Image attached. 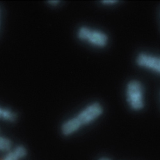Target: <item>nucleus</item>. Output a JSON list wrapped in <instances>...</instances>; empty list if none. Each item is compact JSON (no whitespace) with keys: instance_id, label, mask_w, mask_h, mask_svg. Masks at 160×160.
Wrapping results in <instances>:
<instances>
[{"instance_id":"obj_1","label":"nucleus","mask_w":160,"mask_h":160,"mask_svg":"<svg viewBox=\"0 0 160 160\" xmlns=\"http://www.w3.org/2000/svg\"><path fill=\"white\" fill-rule=\"evenodd\" d=\"M102 112L103 108L100 103H91L76 115L64 122L62 126V132L65 136L71 135L81 128L96 121Z\"/></svg>"},{"instance_id":"obj_2","label":"nucleus","mask_w":160,"mask_h":160,"mask_svg":"<svg viewBox=\"0 0 160 160\" xmlns=\"http://www.w3.org/2000/svg\"><path fill=\"white\" fill-rule=\"evenodd\" d=\"M126 98L131 109L142 110L145 106V93L143 86L138 80H131L126 87Z\"/></svg>"},{"instance_id":"obj_3","label":"nucleus","mask_w":160,"mask_h":160,"mask_svg":"<svg viewBox=\"0 0 160 160\" xmlns=\"http://www.w3.org/2000/svg\"><path fill=\"white\" fill-rule=\"evenodd\" d=\"M78 37L83 42L96 48H104L108 42V37L104 32L90 28L87 26H82L78 30Z\"/></svg>"},{"instance_id":"obj_4","label":"nucleus","mask_w":160,"mask_h":160,"mask_svg":"<svg viewBox=\"0 0 160 160\" xmlns=\"http://www.w3.org/2000/svg\"><path fill=\"white\" fill-rule=\"evenodd\" d=\"M137 64L140 68L155 73L160 72V59L158 57L145 52H141L137 57Z\"/></svg>"},{"instance_id":"obj_5","label":"nucleus","mask_w":160,"mask_h":160,"mask_svg":"<svg viewBox=\"0 0 160 160\" xmlns=\"http://www.w3.org/2000/svg\"><path fill=\"white\" fill-rule=\"evenodd\" d=\"M18 118V115L10 109L4 108L0 107V118H2L5 121L8 122H14Z\"/></svg>"},{"instance_id":"obj_6","label":"nucleus","mask_w":160,"mask_h":160,"mask_svg":"<svg viewBox=\"0 0 160 160\" xmlns=\"http://www.w3.org/2000/svg\"><path fill=\"white\" fill-rule=\"evenodd\" d=\"M12 149V142L7 138L0 137V151L8 152Z\"/></svg>"},{"instance_id":"obj_7","label":"nucleus","mask_w":160,"mask_h":160,"mask_svg":"<svg viewBox=\"0 0 160 160\" xmlns=\"http://www.w3.org/2000/svg\"><path fill=\"white\" fill-rule=\"evenodd\" d=\"M21 158L16 154V152L12 150V151H8V153L2 159V160H19Z\"/></svg>"},{"instance_id":"obj_8","label":"nucleus","mask_w":160,"mask_h":160,"mask_svg":"<svg viewBox=\"0 0 160 160\" xmlns=\"http://www.w3.org/2000/svg\"><path fill=\"white\" fill-rule=\"evenodd\" d=\"M117 2L118 1H115V0H104V1H102V3L106 6H110L116 4Z\"/></svg>"},{"instance_id":"obj_9","label":"nucleus","mask_w":160,"mask_h":160,"mask_svg":"<svg viewBox=\"0 0 160 160\" xmlns=\"http://www.w3.org/2000/svg\"><path fill=\"white\" fill-rule=\"evenodd\" d=\"M59 2V1H56V0H55V1H49V3L52 5H57Z\"/></svg>"},{"instance_id":"obj_10","label":"nucleus","mask_w":160,"mask_h":160,"mask_svg":"<svg viewBox=\"0 0 160 160\" xmlns=\"http://www.w3.org/2000/svg\"><path fill=\"white\" fill-rule=\"evenodd\" d=\"M99 160H110L109 158H105V157H104V158H100Z\"/></svg>"}]
</instances>
